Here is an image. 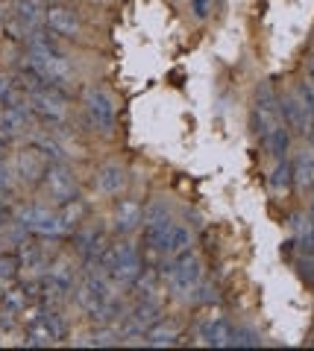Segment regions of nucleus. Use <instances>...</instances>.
Returning a JSON list of instances; mask_svg holds the SVG:
<instances>
[{
  "instance_id": "1",
  "label": "nucleus",
  "mask_w": 314,
  "mask_h": 351,
  "mask_svg": "<svg viewBox=\"0 0 314 351\" xmlns=\"http://www.w3.org/2000/svg\"><path fill=\"white\" fill-rule=\"evenodd\" d=\"M77 293V302L85 313L91 316L94 322H106L117 313V299L112 293V284L109 276H103L100 269H89L80 281V287L74 290Z\"/></svg>"
},
{
  "instance_id": "2",
  "label": "nucleus",
  "mask_w": 314,
  "mask_h": 351,
  "mask_svg": "<svg viewBox=\"0 0 314 351\" xmlns=\"http://www.w3.org/2000/svg\"><path fill=\"white\" fill-rule=\"evenodd\" d=\"M165 278H168V290L177 295V299H186V295H191V290L200 284V258L194 255L191 249L173 255L168 263Z\"/></svg>"
},
{
  "instance_id": "3",
  "label": "nucleus",
  "mask_w": 314,
  "mask_h": 351,
  "mask_svg": "<svg viewBox=\"0 0 314 351\" xmlns=\"http://www.w3.org/2000/svg\"><path fill=\"white\" fill-rule=\"evenodd\" d=\"M27 64L36 71L41 80L53 88H68L74 82V68L71 62L62 56V50H50V53H27Z\"/></svg>"
},
{
  "instance_id": "4",
  "label": "nucleus",
  "mask_w": 314,
  "mask_h": 351,
  "mask_svg": "<svg viewBox=\"0 0 314 351\" xmlns=\"http://www.w3.org/2000/svg\"><path fill=\"white\" fill-rule=\"evenodd\" d=\"M82 106H85V114H89L91 126L100 129L103 135H112V129H115V103L100 85L85 88L82 91Z\"/></svg>"
},
{
  "instance_id": "5",
  "label": "nucleus",
  "mask_w": 314,
  "mask_h": 351,
  "mask_svg": "<svg viewBox=\"0 0 314 351\" xmlns=\"http://www.w3.org/2000/svg\"><path fill=\"white\" fill-rule=\"evenodd\" d=\"M27 103L32 108V114L47 120V123H62L68 117V94L62 88H53V85H45L41 91L30 94Z\"/></svg>"
},
{
  "instance_id": "6",
  "label": "nucleus",
  "mask_w": 314,
  "mask_h": 351,
  "mask_svg": "<svg viewBox=\"0 0 314 351\" xmlns=\"http://www.w3.org/2000/svg\"><path fill=\"white\" fill-rule=\"evenodd\" d=\"M142 272H144V263H142V252H138V246L129 243V240L115 243V267L109 272V278L115 284H124V287H133Z\"/></svg>"
},
{
  "instance_id": "7",
  "label": "nucleus",
  "mask_w": 314,
  "mask_h": 351,
  "mask_svg": "<svg viewBox=\"0 0 314 351\" xmlns=\"http://www.w3.org/2000/svg\"><path fill=\"white\" fill-rule=\"evenodd\" d=\"M18 223L36 237H59V234H65L59 211H47V208H41V205L24 208V211L18 214Z\"/></svg>"
},
{
  "instance_id": "8",
  "label": "nucleus",
  "mask_w": 314,
  "mask_h": 351,
  "mask_svg": "<svg viewBox=\"0 0 314 351\" xmlns=\"http://www.w3.org/2000/svg\"><path fill=\"white\" fill-rule=\"evenodd\" d=\"M276 123H282V114H279V97L273 94V85L262 82L256 91V112H253V126L258 135H265L267 129H273Z\"/></svg>"
},
{
  "instance_id": "9",
  "label": "nucleus",
  "mask_w": 314,
  "mask_h": 351,
  "mask_svg": "<svg viewBox=\"0 0 314 351\" xmlns=\"http://www.w3.org/2000/svg\"><path fill=\"white\" fill-rule=\"evenodd\" d=\"M41 184H45L47 196L56 205H65V202L77 199V182H74V176H71V170H68V164H65V161L50 164Z\"/></svg>"
},
{
  "instance_id": "10",
  "label": "nucleus",
  "mask_w": 314,
  "mask_h": 351,
  "mask_svg": "<svg viewBox=\"0 0 314 351\" xmlns=\"http://www.w3.org/2000/svg\"><path fill=\"white\" fill-rule=\"evenodd\" d=\"M279 114H282V123L294 132V135H309V132L314 129V117L306 108V103L300 100L297 91H291L279 100Z\"/></svg>"
},
{
  "instance_id": "11",
  "label": "nucleus",
  "mask_w": 314,
  "mask_h": 351,
  "mask_svg": "<svg viewBox=\"0 0 314 351\" xmlns=\"http://www.w3.org/2000/svg\"><path fill=\"white\" fill-rule=\"evenodd\" d=\"M50 167V161L41 156V149L38 147H24L15 156V176L21 182H27V184H41L45 182V173Z\"/></svg>"
},
{
  "instance_id": "12",
  "label": "nucleus",
  "mask_w": 314,
  "mask_h": 351,
  "mask_svg": "<svg viewBox=\"0 0 314 351\" xmlns=\"http://www.w3.org/2000/svg\"><path fill=\"white\" fill-rule=\"evenodd\" d=\"M45 27L53 32L56 38H80L82 36V24L80 18L65 6H50L45 12Z\"/></svg>"
},
{
  "instance_id": "13",
  "label": "nucleus",
  "mask_w": 314,
  "mask_h": 351,
  "mask_svg": "<svg viewBox=\"0 0 314 351\" xmlns=\"http://www.w3.org/2000/svg\"><path fill=\"white\" fill-rule=\"evenodd\" d=\"M144 223V208L138 199H117L115 214H112V226L117 234H133L138 232V226Z\"/></svg>"
},
{
  "instance_id": "14",
  "label": "nucleus",
  "mask_w": 314,
  "mask_h": 351,
  "mask_svg": "<svg viewBox=\"0 0 314 351\" xmlns=\"http://www.w3.org/2000/svg\"><path fill=\"white\" fill-rule=\"evenodd\" d=\"M197 337L205 346L226 348V346H232V325L226 319H221V316H209V319H203L197 325Z\"/></svg>"
},
{
  "instance_id": "15",
  "label": "nucleus",
  "mask_w": 314,
  "mask_h": 351,
  "mask_svg": "<svg viewBox=\"0 0 314 351\" xmlns=\"http://www.w3.org/2000/svg\"><path fill=\"white\" fill-rule=\"evenodd\" d=\"M124 184H126V173L121 164H103V167L94 173V188L100 196H117L124 191Z\"/></svg>"
},
{
  "instance_id": "16",
  "label": "nucleus",
  "mask_w": 314,
  "mask_h": 351,
  "mask_svg": "<svg viewBox=\"0 0 314 351\" xmlns=\"http://www.w3.org/2000/svg\"><path fill=\"white\" fill-rule=\"evenodd\" d=\"M142 339H144V346H153V348L177 346V343H179V325L170 322V319H156V322L144 331Z\"/></svg>"
},
{
  "instance_id": "17",
  "label": "nucleus",
  "mask_w": 314,
  "mask_h": 351,
  "mask_svg": "<svg viewBox=\"0 0 314 351\" xmlns=\"http://www.w3.org/2000/svg\"><path fill=\"white\" fill-rule=\"evenodd\" d=\"M170 228H173V219H170V217L147 219V223H144V243H147V249L161 252V255H165V246H168Z\"/></svg>"
},
{
  "instance_id": "18",
  "label": "nucleus",
  "mask_w": 314,
  "mask_h": 351,
  "mask_svg": "<svg viewBox=\"0 0 314 351\" xmlns=\"http://www.w3.org/2000/svg\"><path fill=\"white\" fill-rule=\"evenodd\" d=\"M291 170H294V184L300 191H309L311 184H314V149L306 147V149H300L294 161H291Z\"/></svg>"
},
{
  "instance_id": "19",
  "label": "nucleus",
  "mask_w": 314,
  "mask_h": 351,
  "mask_svg": "<svg viewBox=\"0 0 314 351\" xmlns=\"http://www.w3.org/2000/svg\"><path fill=\"white\" fill-rule=\"evenodd\" d=\"M262 144H265V149H267L276 161L285 158L288 149H291V129H288L285 123H276L273 129H267L265 135H262Z\"/></svg>"
},
{
  "instance_id": "20",
  "label": "nucleus",
  "mask_w": 314,
  "mask_h": 351,
  "mask_svg": "<svg viewBox=\"0 0 314 351\" xmlns=\"http://www.w3.org/2000/svg\"><path fill=\"white\" fill-rule=\"evenodd\" d=\"M74 243H77V252H80L85 261H91L97 252H100L103 237H100V232H97V228H85V232H77V234H74Z\"/></svg>"
},
{
  "instance_id": "21",
  "label": "nucleus",
  "mask_w": 314,
  "mask_h": 351,
  "mask_svg": "<svg viewBox=\"0 0 314 351\" xmlns=\"http://www.w3.org/2000/svg\"><path fill=\"white\" fill-rule=\"evenodd\" d=\"M82 217H85V205H82L80 199H71V202L59 205V219H62L65 234H68V232H77L80 223H82Z\"/></svg>"
},
{
  "instance_id": "22",
  "label": "nucleus",
  "mask_w": 314,
  "mask_h": 351,
  "mask_svg": "<svg viewBox=\"0 0 314 351\" xmlns=\"http://www.w3.org/2000/svg\"><path fill=\"white\" fill-rule=\"evenodd\" d=\"M270 188H273L276 193H285L294 188V170H291V161L288 158H279L273 173H270Z\"/></svg>"
},
{
  "instance_id": "23",
  "label": "nucleus",
  "mask_w": 314,
  "mask_h": 351,
  "mask_svg": "<svg viewBox=\"0 0 314 351\" xmlns=\"http://www.w3.org/2000/svg\"><path fill=\"white\" fill-rule=\"evenodd\" d=\"M191 243H194V237H191V228H186V226H179V223H173V228H170V237H168V246H165V255H179V252H186V249H191Z\"/></svg>"
},
{
  "instance_id": "24",
  "label": "nucleus",
  "mask_w": 314,
  "mask_h": 351,
  "mask_svg": "<svg viewBox=\"0 0 314 351\" xmlns=\"http://www.w3.org/2000/svg\"><path fill=\"white\" fill-rule=\"evenodd\" d=\"M32 147H38V149H41V156H45L50 164L65 161V149L59 147V141H56V138H50V135H36V138H32Z\"/></svg>"
},
{
  "instance_id": "25",
  "label": "nucleus",
  "mask_w": 314,
  "mask_h": 351,
  "mask_svg": "<svg viewBox=\"0 0 314 351\" xmlns=\"http://www.w3.org/2000/svg\"><path fill=\"white\" fill-rule=\"evenodd\" d=\"M18 269H21V258L18 255H3V252H0V287L12 284L18 278Z\"/></svg>"
},
{
  "instance_id": "26",
  "label": "nucleus",
  "mask_w": 314,
  "mask_h": 351,
  "mask_svg": "<svg viewBox=\"0 0 314 351\" xmlns=\"http://www.w3.org/2000/svg\"><path fill=\"white\" fill-rule=\"evenodd\" d=\"M232 346L235 348H258L262 346V334L253 328H232Z\"/></svg>"
},
{
  "instance_id": "27",
  "label": "nucleus",
  "mask_w": 314,
  "mask_h": 351,
  "mask_svg": "<svg viewBox=\"0 0 314 351\" xmlns=\"http://www.w3.org/2000/svg\"><path fill=\"white\" fill-rule=\"evenodd\" d=\"M80 343H82V346H115V343H121V334L109 331V328H97V331L85 334Z\"/></svg>"
},
{
  "instance_id": "28",
  "label": "nucleus",
  "mask_w": 314,
  "mask_h": 351,
  "mask_svg": "<svg viewBox=\"0 0 314 351\" xmlns=\"http://www.w3.org/2000/svg\"><path fill=\"white\" fill-rule=\"evenodd\" d=\"M38 319L47 325V331H50V337H53V343H56V339H62L65 334H68V325H65V319H62V316H59L56 311H45V313L38 316Z\"/></svg>"
},
{
  "instance_id": "29",
  "label": "nucleus",
  "mask_w": 314,
  "mask_h": 351,
  "mask_svg": "<svg viewBox=\"0 0 314 351\" xmlns=\"http://www.w3.org/2000/svg\"><path fill=\"white\" fill-rule=\"evenodd\" d=\"M18 97H21V91L15 88V82L9 80V76L0 73V108H3V106H12Z\"/></svg>"
},
{
  "instance_id": "30",
  "label": "nucleus",
  "mask_w": 314,
  "mask_h": 351,
  "mask_svg": "<svg viewBox=\"0 0 314 351\" xmlns=\"http://www.w3.org/2000/svg\"><path fill=\"white\" fill-rule=\"evenodd\" d=\"M297 269H300V276L314 287V252H302V255L297 258Z\"/></svg>"
},
{
  "instance_id": "31",
  "label": "nucleus",
  "mask_w": 314,
  "mask_h": 351,
  "mask_svg": "<svg viewBox=\"0 0 314 351\" xmlns=\"http://www.w3.org/2000/svg\"><path fill=\"white\" fill-rule=\"evenodd\" d=\"M188 299L194 304H212V302H218V293H214V287H209V284H203V287H194Z\"/></svg>"
},
{
  "instance_id": "32",
  "label": "nucleus",
  "mask_w": 314,
  "mask_h": 351,
  "mask_svg": "<svg viewBox=\"0 0 314 351\" xmlns=\"http://www.w3.org/2000/svg\"><path fill=\"white\" fill-rule=\"evenodd\" d=\"M297 94H300V100L306 103V108H309L311 117H314V82H311V80H306V82H302V85L297 88Z\"/></svg>"
},
{
  "instance_id": "33",
  "label": "nucleus",
  "mask_w": 314,
  "mask_h": 351,
  "mask_svg": "<svg viewBox=\"0 0 314 351\" xmlns=\"http://www.w3.org/2000/svg\"><path fill=\"white\" fill-rule=\"evenodd\" d=\"M191 9L197 18H205L209 15V0H191Z\"/></svg>"
},
{
  "instance_id": "34",
  "label": "nucleus",
  "mask_w": 314,
  "mask_h": 351,
  "mask_svg": "<svg viewBox=\"0 0 314 351\" xmlns=\"http://www.w3.org/2000/svg\"><path fill=\"white\" fill-rule=\"evenodd\" d=\"M306 73H309L306 80H311V82H314V56H309V62H306Z\"/></svg>"
},
{
  "instance_id": "35",
  "label": "nucleus",
  "mask_w": 314,
  "mask_h": 351,
  "mask_svg": "<svg viewBox=\"0 0 314 351\" xmlns=\"http://www.w3.org/2000/svg\"><path fill=\"white\" fill-rule=\"evenodd\" d=\"M309 217H311V223H314V199H311V205H309Z\"/></svg>"
},
{
  "instance_id": "36",
  "label": "nucleus",
  "mask_w": 314,
  "mask_h": 351,
  "mask_svg": "<svg viewBox=\"0 0 314 351\" xmlns=\"http://www.w3.org/2000/svg\"><path fill=\"white\" fill-rule=\"evenodd\" d=\"M309 144H311V149H314V129L309 132Z\"/></svg>"
},
{
  "instance_id": "37",
  "label": "nucleus",
  "mask_w": 314,
  "mask_h": 351,
  "mask_svg": "<svg viewBox=\"0 0 314 351\" xmlns=\"http://www.w3.org/2000/svg\"><path fill=\"white\" fill-rule=\"evenodd\" d=\"M6 193H9V191H3V188H0V199H3V196H6Z\"/></svg>"
},
{
  "instance_id": "38",
  "label": "nucleus",
  "mask_w": 314,
  "mask_h": 351,
  "mask_svg": "<svg viewBox=\"0 0 314 351\" xmlns=\"http://www.w3.org/2000/svg\"><path fill=\"white\" fill-rule=\"evenodd\" d=\"M3 217H6V214H3V208H0V223H3Z\"/></svg>"
}]
</instances>
